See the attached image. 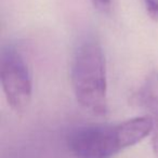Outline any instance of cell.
Instances as JSON below:
<instances>
[{
  "mask_svg": "<svg viewBox=\"0 0 158 158\" xmlns=\"http://www.w3.org/2000/svg\"><path fill=\"white\" fill-rule=\"evenodd\" d=\"M153 131L148 115L110 125H88L69 133L67 145L76 158H112L123 149L138 144Z\"/></svg>",
  "mask_w": 158,
  "mask_h": 158,
  "instance_id": "1",
  "label": "cell"
},
{
  "mask_svg": "<svg viewBox=\"0 0 158 158\" xmlns=\"http://www.w3.org/2000/svg\"><path fill=\"white\" fill-rule=\"evenodd\" d=\"M70 82L76 100L94 115L107 112V75L103 49L95 39H86L75 51Z\"/></svg>",
  "mask_w": 158,
  "mask_h": 158,
  "instance_id": "2",
  "label": "cell"
},
{
  "mask_svg": "<svg viewBox=\"0 0 158 158\" xmlns=\"http://www.w3.org/2000/svg\"><path fill=\"white\" fill-rule=\"evenodd\" d=\"M0 79L8 105L15 113H24L33 97V79L28 62L15 46L8 44L2 48Z\"/></svg>",
  "mask_w": 158,
  "mask_h": 158,
  "instance_id": "3",
  "label": "cell"
},
{
  "mask_svg": "<svg viewBox=\"0 0 158 158\" xmlns=\"http://www.w3.org/2000/svg\"><path fill=\"white\" fill-rule=\"evenodd\" d=\"M136 102L148 112V116L153 120L152 143L158 158V72L154 70L145 78L136 93Z\"/></svg>",
  "mask_w": 158,
  "mask_h": 158,
  "instance_id": "4",
  "label": "cell"
},
{
  "mask_svg": "<svg viewBox=\"0 0 158 158\" xmlns=\"http://www.w3.org/2000/svg\"><path fill=\"white\" fill-rule=\"evenodd\" d=\"M145 7L148 15L153 20L158 21V0H145Z\"/></svg>",
  "mask_w": 158,
  "mask_h": 158,
  "instance_id": "5",
  "label": "cell"
},
{
  "mask_svg": "<svg viewBox=\"0 0 158 158\" xmlns=\"http://www.w3.org/2000/svg\"><path fill=\"white\" fill-rule=\"evenodd\" d=\"M91 2L97 9L104 11V10L108 9L110 5V0H91Z\"/></svg>",
  "mask_w": 158,
  "mask_h": 158,
  "instance_id": "6",
  "label": "cell"
}]
</instances>
